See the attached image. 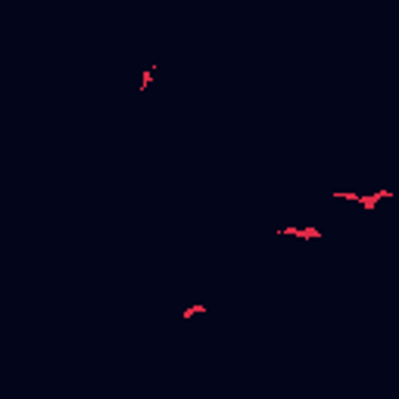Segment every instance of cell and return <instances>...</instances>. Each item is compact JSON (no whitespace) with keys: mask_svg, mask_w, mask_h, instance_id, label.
<instances>
[{"mask_svg":"<svg viewBox=\"0 0 399 399\" xmlns=\"http://www.w3.org/2000/svg\"><path fill=\"white\" fill-rule=\"evenodd\" d=\"M281 234H293V237H309V241H315V237H322V231H318V228H281Z\"/></svg>","mask_w":399,"mask_h":399,"instance_id":"obj_2","label":"cell"},{"mask_svg":"<svg viewBox=\"0 0 399 399\" xmlns=\"http://www.w3.org/2000/svg\"><path fill=\"white\" fill-rule=\"evenodd\" d=\"M337 196H340V200H355L362 209H374L384 196H393V193H390V190H381V193H374V196H371V193H365V196H362V193H337Z\"/></svg>","mask_w":399,"mask_h":399,"instance_id":"obj_1","label":"cell"},{"mask_svg":"<svg viewBox=\"0 0 399 399\" xmlns=\"http://www.w3.org/2000/svg\"><path fill=\"white\" fill-rule=\"evenodd\" d=\"M203 312H206V306H200V303H196V306L184 309V318H193V315H203Z\"/></svg>","mask_w":399,"mask_h":399,"instance_id":"obj_4","label":"cell"},{"mask_svg":"<svg viewBox=\"0 0 399 399\" xmlns=\"http://www.w3.org/2000/svg\"><path fill=\"white\" fill-rule=\"evenodd\" d=\"M153 72H156V69H153V66H150V69H147V72H144V78H141V94H144V91H147V85H150V82H153Z\"/></svg>","mask_w":399,"mask_h":399,"instance_id":"obj_3","label":"cell"}]
</instances>
